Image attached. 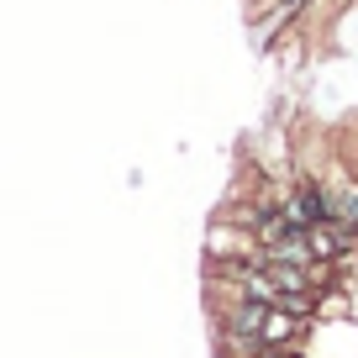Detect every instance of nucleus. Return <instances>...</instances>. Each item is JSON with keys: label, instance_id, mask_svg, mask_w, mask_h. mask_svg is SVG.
<instances>
[{"label": "nucleus", "instance_id": "2", "mask_svg": "<svg viewBox=\"0 0 358 358\" xmlns=\"http://www.w3.org/2000/svg\"><path fill=\"white\" fill-rule=\"evenodd\" d=\"M258 253H264V248H258V232L211 216V227H206V258H258Z\"/></svg>", "mask_w": 358, "mask_h": 358}, {"label": "nucleus", "instance_id": "1", "mask_svg": "<svg viewBox=\"0 0 358 358\" xmlns=\"http://www.w3.org/2000/svg\"><path fill=\"white\" fill-rule=\"evenodd\" d=\"M285 211H290L301 227L327 222V216H337V190L327 179H316V174H290L285 179Z\"/></svg>", "mask_w": 358, "mask_h": 358}, {"label": "nucleus", "instance_id": "3", "mask_svg": "<svg viewBox=\"0 0 358 358\" xmlns=\"http://www.w3.org/2000/svg\"><path fill=\"white\" fill-rule=\"evenodd\" d=\"M311 327H316V322H301V316H290L285 306H268V311H264V332H258V343H268V348H306Z\"/></svg>", "mask_w": 358, "mask_h": 358}]
</instances>
